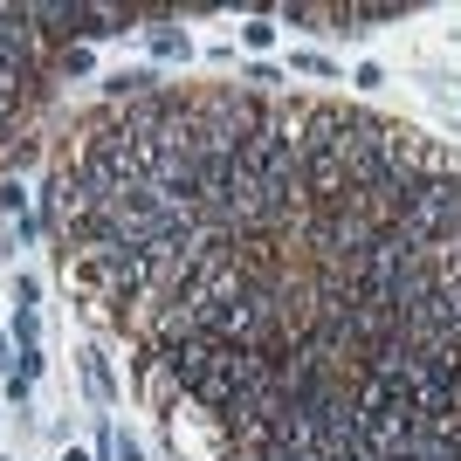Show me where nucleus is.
Returning a JSON list of instances; mask_svg holds the SVG:
<instances>
[{"label":"nucleus","mask_w":461,"mask_h":461,"mask_svg":"<svg viewBox=\"0 0 461 461\" xmlns=\"http://www.w3.org/2000/svg\"><path fill=\"white\" fill-rule=\"evenodd\" d=\"M241 41H249V49H269V41H276V21H262V14H255L249 28H241Z\"/></svg>","instance_id":"4"},{"label":"nucleus","mask_w":461,"mask_h":461,"mask_svg":"<svg viewBox=\"0 0 461 461\" xmlns=\"http://www.w3.org/2000/svg\"><path fill=\"white\" fill-rule=\"evenodd\" d=\"M83 379H90L96 400H111V372H104V358H83Z\"/></svg>","instance_id":"3"},{"label":"nucleus","mask_w":461,"mask_h":461,"mask_svg":"<svg viewBox=\"0 0 461 461\" xmlns=\"http://www.w3.org/2000/svg\"><path fill=\"white\" fill-rule=\"evenodd\" d=\"M152 56H166V62H179V56H193V41L179 35V28H152Z\"/></svg>","instance_id":"2"},{"label":"nucleus","mask_w":461,"mask_h":461,"mask_svg":"<svg viewBox=\"0 0 461 461\" xmlns=\"http://www.w3.org/2000/svg\"><path fill=\"white\" fill-rule=\"evenodd\" d=\"M393 234H400V241H413V249L461 241V173H441V179H427V186H413V200L400 207Z\"/></svg>","instance_id":"1"},{"label":"nucleus","mask_w":461,"mask_h":461,"mask_svg":"<svg viewBox=\"0 0 461 461\" xmlns=\"http://www.w3.org/2000/svg\"><path fill=\"white\" fill-rule=\"evenodd\" d=\"M62 461H90V455H83V447H69V455H62Z\"/></svg>","instance_id":"5"}]
</instances>
